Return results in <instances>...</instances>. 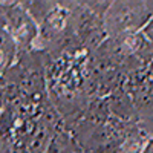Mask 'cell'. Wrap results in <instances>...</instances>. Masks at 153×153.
Returning a JSON list of instances; mask_svg holds the SVG:
<instances>
[{
  "label": "cell",
  "mask_w": 153,
  "mask_h": 153,
  "mask_svg": "<svg viewBox=\"0 0 153 153\" xmlns=\"http://www.w3.org/2000/svg\"><path fill=\"white\" fill-rule=\"evenodd\" d=\"M146 34H147V35H149V37L152 38V40H153V22H152V23L149 25V28L146 29Z\"/></svg>",
  "instance_id": "1"
},
{
  "label": "cell",
  "mask_w": 153,
  "mask_h": 153,
  "mask_svg": "<svg viewBox=\"0 0 153 153\" xmlns=\"http://www.w3.org/2000/svg\"><path fill=\"white\" fill-rule=\"evenodd\" d=\"M150 75H152V78H153V63H152V66H150Z\"/></svg>",
  "instance_id": "2"
}]
</instances>
